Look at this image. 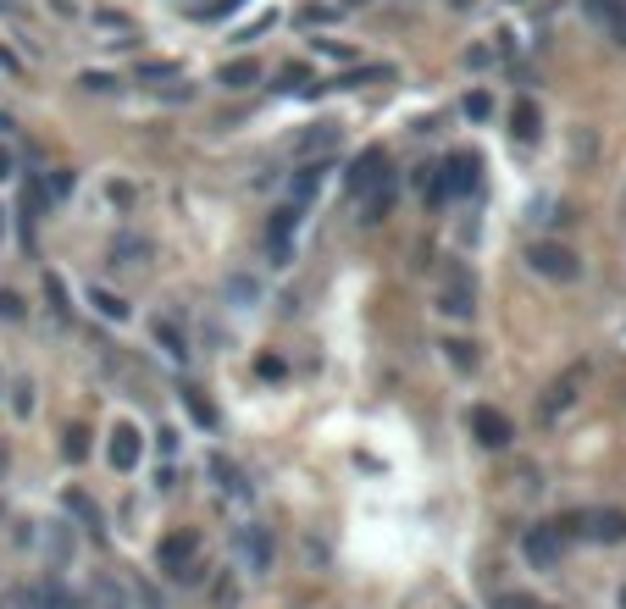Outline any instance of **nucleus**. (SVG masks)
<instances>
[{
  "label": "nucleus",
  "instance_id": "nucleus-1",
  "mask_svg": "<svg viewBox=\"0 0 626 609\" xmlns=\"http://www.w3.org/2000/svg\"><path fill=\"white\" fill-rule=\"evenodd\" d=\"M477 167H482L477 150H455V156H444V161L433 167L438 178H433V189H427V205L438 211L444 200H460V194H471V189H477Z\"/></svg>",
  "mask_w": 626,
  "mask_h": 609
},
{
  "label": "nucleus",
  "instance_id": "nucleus-2",
  "mask_svg": "<svg viewBox=\"0 0 626 609\" xmlns=\"http://www.w3.org/2000/svg\"><path fill=\"white\" fill-rule=\"evenodd\" d=\"M527 266H532L538 277H549V283H577V277H582V255L571 250V244H554V239L532 244V250H527Z\"/></svg>",
  "mask_w": 626,
  "mask_h": 609
},
{
  "label": "nucleus",
  "instance_id": "nucleus-3",
  "mask_svg": "<svg viewBox=\"0 0 626 609\" xmlns=\"http://www.w3.org/2000/svg\"><path fill=\"white\" fill-rule=\"evenodd\" d=\"M438 311L455 316V322H471V316H477V283H471L466 266H449L444 294H438Z\"/></svg>",
  "mask_w": 626,
  "mask_h": 609
},
{
  "label": "nucleus",
  "instance_id": "nucleus-4",
  "mask_svg": "<svg viewBox=\"0 0 626 609\" xmlns=\"http://www.w3.org/2000/svg\"><path fill=\"white\" fill-rule=\"evenodd\" d=\"M521 554H527L538 571H554V565H560V554H566V532H560V521L532 526L527 538H521Z\"/></svg>",
  "mask_w": 626,
  "mask_h": 609
},
{
  "label": "nucleus",
  "instance_id": "nucleus-5",
  "mask_svg": "<svg viewBox=\"0 0 626 609\" xmlns=\"http://www.w3.org/2000/svg\"><path fill=\"white\" fill-rule=\"evenodd\" d=\"M582 377H588V366H566V371H560V377L549 383V394H543L538 416H543V421L566 416V410H571V399H577V388H582Z\"/></svg>",
  "mask_w": 626,
  "mask_h": 609
},
{
  "label": "nucleus",
  "instance_id": "nucleus-6",
  "mask_svg": "<svg viewBox=\"0 0 626 609\" xmlns=\"http://www.w3.org/2000/svg\"><path fill=\"white\" fill-rule=\"evenodd\" d=\"M294 227H300V205H277L272 222H266V250H272L277 266H289V239Z\"/></svg>",
  "mask_w": 626,
  "mask_h": 609
},
{
  "label": "nucleus",
  "instance_id": "nucleus-7",
  "mask_svg": "<svg viewBox=\"0 0 626 609\" xmlns=\"http://www.w3.org/2000/svg\"><path fill=\"white\" fill-rule=\"evenodd\" d=\"M471 432H477L482 449H510V438H516V432H510V421L499 416V410H488V405L471 410Z\"/></svg>",
  "mask_w": 626,
  "mask_h": 609
},
{
  "label": "nucleus",
  "instance_id": "nucleus-8",
  "mask_svg": "<svg viewBox=\"0 0 626 609\" xmlns=\"http://www.w3.org/2000/svg\"><path fill=\"white\" fill-rule=\"evenodd\" d=\"M383 178H388V150H377V144H372V150H366V156L350 167V194L361 200V194H372Z\"/></svg>",
  "mask_w": 626,
  "mask_h": 609
},
{
  "label": "nucleus",
  "instance_id": "nucleus-9",
  "mask_svg": "<svg viewBox=\"0 0 626 609\" xmlns=\"http://www.w3.org/2000/svg\"><path fill=\"white\" fill-rule=\"evenodd\" d=\"M194 554H200V538H194V532H172V538H161V571L167 576H183V565L194 560Z\"/></svg>",
  "mask_w": 626,
  "mask_h": 609
},
{
  "label": "nucleus",
  "instance_id": "nucleus-10",
  "mask_svg": "<svg viewBox=\"0 0 626 609\" xmlns=\"http://www.w3.org/2000/svg\"><path fill=\"white\" fill-rule=\"evenodd\" d=\"M394 200H399V183H394V172H388V178L377 183L372 194H361V222H366V227L388 222V216H394Z\"/></svg>",
  "mask_w": 626,
  "mask_h": 609
},
{
  "label": "nucleus",
  "instance_id": "nucleus-11",
  "mask_svg": "<svg viewBox=\"0 0 626 609\" xmlns=\"http://www.w3.org/2000/svg\"><path fill=\"white\" fill-rule=\"evenodd\" d=\"M582 12H588L615 45H626V0H582Z\"/></svg>",
  "mask_w": 626,
  "mask_h": 609
},
{
  "label": "nucleus",
  "instance_id": "nucleus-12",
  "mask_svg": "<svg viewBox=\"0 0 626 609\" xmlns=\"http://www.w3.org/2000/svg\"><path fill=\"white\" fill-rule=\"evenodd\" d=\"M217 84H222V89H233V95H244V89H255V84H261V61H250V56H239V61H222Z\"/></svg>",
  "mask_w": 626,
  "mask_h": 609
},
{
  "label": "nucleus",
  "instance_id": "nucleus-13",
  "mask_svg": "<svg viewBox=\"0 0 626 609\" xmlns=\"http://www.w3.org/2000/svg\"><path fill=\"white\" fill-rule=\"evenodd\" d=\"M510 133H516L521 144H538V139H543V111L532 106L527 95H521L516 106H510Z\"/></svg>",
  "mask_w": 626,
  "mask_h": 609
},
{
  "label": "nucleus",
  "instance_id": "nucleus-14",
  "mask_svg": "<svg viewBox=\"0 0 626 609\" xmlns=\"http://www.w3.org/2000/svg\"><path fill=\"white\" fill-rule=\"evenodd\" d=\"M139 454H145V443H139V432L122 421V427L111 432V466H117V471H133V466H139Z\"/></svg>",
  "mask_w": 626,
  "mask_h": 609
},
{
  "label": "nucleus",
  "instance_id": "nucleus-15",
  "mask_svg": "<svg viewBox=\"0 0 626 609\" xmlns=\"http://www.w3.org/2000/svg\"><path fill=\"white\" fill-rule=\"evenodd\" d=\"M588 532H593V543H626V510H593Z\"/></svg>",
  "mask_w": 626,
  "mask_h": 609
},
{
  "label": "nucleus",
  "instance_id": "nucleus-16",
  "mask_svg": "<svg viewBox=\"0 0 626 609\" xmlns=\"http://www.w3.org/2000/svg\"><path fill=\"white\" fill-rule=\"evenodd\" d=\"M89 305H95L106 322H128V299H117L111 288H89Z\"/></svg>",
  "mask_w": 626,
  "mask_h": 609
},
{
  "label": "nucleus",
  "instance_id": "nucleus-17",
  "mask_svg": "<svg viewBox=\"0 0 626 609\" xmlns=\"http://www.w3.org/2000/svg\"><path fill=\"white\" fill-rule=\"evenodd\" d=\"M322 178H327L322 161H316V167H300L294 172V200H316V194H322Z\"/></svg>",
  "mask_w": 626,
  "mask_h": 609
},
{
  "label": "nucleus",
  "instance_id": "nucleus-18",
  "mask_svg": "<svg viewBox=\"0 0 626 609\" xmlns=\"http://www.w3.org/2000/svg\"><path fill=\"white\" fill-rule=\"evenodd\" d=\"M150 333H156V344H161V349H167V355H178V360H183V355H189V338H183V333H178V327H172V322H167V316H161V322H150Z\"/></svg>",
  "mask_w": 626,
  "mask_h": 609
},
{
  "label": "nucleus",
  "instance_id": "nucleus-19",
  "mask_svg": "<svg viewBox=\"0 0 626 609\" xmlns=\"http://www.w3.org/2000/svg\"><path fill=\"white\" fill-rule=\"evenodd\" d=\"M444 355L455 360L460 371H477V344H471V338H444Z\"/></svg>",
  "mask_w": 626,
  "mask_h": 609
},
{
  "label": "nucleus",
  "instance_id": "nucleus-20",
  "mask_svg": "<svg viewBox=\"0 0 626 609\" xmlns=\"http://www.w3.org/2000/svg\"><path fill=\"white\" fill-rule=\"evenodd\" d=\"M388 78H394V67H355V72H344L338 84L355 89V84H388Z\"/></svg>",
  "mask_w": 626,
  "mask_h": 609
},
{
  "label": "nucleus",
  "instance_id": "nucleus-21",
  "mask_svg": "<svg viewBox=\"0 0 626 609\" xmlns=\"http://www.w3.org/2000/svg\"><path fill=\"white\" fill-rule=\"evenodd\" d=\"M139 84H161V78H178V61H139Z\"/></svg>",
  "mask_w": 626,
  "mask_h": 609
},
{
  "label": "nucleus",
  "instance_id": "nucleus-22",
  "mask_svg": "<svg viewBox=\"0 0 626 609\" xmlns=\"http://www.w3.org/2000/svg\"><path fill=\"white\" fill-rule=\"evenodd\" d=\"M183 405H189V416L200 421V427H217V410L200 399V388H183Z\"/></svg>",
  "mask_w": 626,
  "mask_h": 609
},
{
  "label": "nucleus",
  "instance_id": "nucleus-23",
  "mask_svg": "<svg viewBox=\"0 0 626 609\" xmlns=\"http://www.w3.org/2000/svg\"><path fill=\"white\" fill-rule=\"evenodd\" d=\"M23 316H28L23 294L17 288H0V322H23Z\"/></svg>",
  "mask_w": 626,
  "mask_h": 609
},
{
  "label": "nucleus",
  "instance_id": "nucleus-24",
  "mask_svg": "<svg viewBox=\"0 0 626 609\" xmlns=\"http://www.w3.org/2000/svg\"><path fill=\"white\" fill-rule=\"evenodd\" d=\"M244 543H250V560H255V565H272V543H266L261 526H250V532H244Z\"/></svg>",
  "mask_w": 626,
  "mask_h": 609
},
{
  "label": "nucleus",
  "instance_id": "nucleus-25",
  "mask_svg": "<svg viewBox=\"0 0 626 609\" xmlns=\"http://www.w3.org/2000/svg\"><path fill=\"white\" fill-rule=\"evenodd\" d=\"M78 84H84L89 95H111V89H117V78H111V72H84Z\"/></svg>",
  "mask_w": 626,
  "mask_h": 609
},
{
  "label": "nucleus",
  "instance_id": "nucleus-26",
  "mask_svg": "<svg viewBox=\"0 0 626 609\" xmlns=\"http://www.w3.org/2000/svg\"><path fill=\"white\" fill-rule=\"evenodd\" d=\"M45 299L56 305V316L67 322V288H61V277H45Z\"/></svg>",
  "mask_w": 626,
  "mask_h": 609
},
{
  "label": "nucleus",
  "instance_id": "nucleus-27",
  "mask_svg": "<svg viewBox=\"0 0 626 609\" xmlns=\"http://www.w3.org/2000/svg\"><path fill=\"white\" fill-rule=\"evenodd\" d=\"M466 117H471V122H482V117H494V100L482 95V89H477V95H466Z\"/></svg>",
  "mask_w": 626,
  "mask_h": 609
},
{
  "label": "nucleus",
  "instance_id": "nucleus-28",
  "mask_svg": "<svg viewBox=\"0 0 626 609\" xmlns=\"http://www.w3.org/2000/svg\"><path fill=\"white\" fill-rule=\"evenodd\" d=\"M311 50H322V56H333V61H350V56H355V50L338 45V39H311Z\"/></svg>",
  "mask_w": 626,
  "mask_h": 609
},
{
  "label": "nucleus",
  "instance_id": "nucleus-29",
  "mask_svg": "<svg viewBox=\"0 0 626 609\" xmlns=\"http://www.w3.org/2000/svg\"><path fill=\"white\" fill-rule=\"evenodd\" d=\"M333 17H338L333 6H305V12H300V23H305V28H316V23H333Z\"/></svg>",
  "mask_w": 626,
  "mask_h": 609
},
{
  "label": "nucleus",
  "instance_id": "nucleus-30",
  "mask_svg": "<svg viewBox=\"0 0 626 609\" xmlns=\"http://www.w3.org/2000/svg\"><path fill=\"white\" fill-rule=\"evenodd\" d=\"M338 139V128H322V133H305L300 139V150H327V144Z\"/></svg>",
  "mask_w": 626,
  "mask_h": 609
},
{
  "label": "nucleus",
  "instance_id": "nucleus-31",
  "mask_svg": "<svg viewBox=\"0 0 626 609\" xmlns=\"http://www.w3.org/2000/svg\"><path fill=\"white\" fill-rule=\"evenodd\" d=\"M488 61H494V50H488V45H471L466 50V67H488Z\"/></svg>",
  "mask_w": 626,
  "mask_h": 609
},
{
  "label": "nucleus",
  "instance_id": "nucleus-32",
  "mask_svg": "<svg viewBox=\"0 0 626 609\" xmlns=\"http://www.w3.org/2000/svg\"><path fill=\"white\" fill-rule=\"evenodd\" d=\"M255 371H261V377H283V360H277V355H261V360H255Z\"/></svg>",
  "mask_w": 626,
  "mask_h": 609
},
{
  "label": "nucleus",
  "instance_id": "nucleus-33",
  "mask_svg": "<svg viewBox=\"0 0 626 609\" xmlns=\"http://www.w3.org/2000/svg\"><path fill=\"white\" fill-rule=\"evenodd\" d=\"M28 410H34V388L17 383V416H28Z\"/></svg>",
  "mask_w": 626,
  "mask_h": 609
},
{
  "label": "nucleus",
  "instance_id": "nucleus-34",
  "mask_svg": "<svg viewBox=\"0 0 626 609\" xmlns=\"http://www.w3.org/2000/svg\"><path fill=\"white\" fill-rule=\"evenodd\" d=\"M228 288H233V299H255V283H250V277H233Z\"/></svg>",
  "mask_w": 626,
  "mask_h": 609
},
{
  "label": "nucleus",
  "instance_id": "nucleus-35",
  "mask_svg": "<svg viewBox=\"0 0 626 609\" xmlns=\"http://www.w3.org/2000/svg\"><path fill=\"white\" fill-rule=\"evenodd\" d=\"M95 23L100 28H128V17H122V12H95Z\"/></svg>",
  "mask_w": 626,
  "mask_h": 609
},
{
  "label": "nucleus",
  "instance_id": "nucleus-36",
  "mask_svg": "<svg viewBox=\"0 0 626 609\" xmlns=\"http://www.w3.org/2000/svg\"><path fill=\"white\" fill-rule=\"evenodd\" d=\"M67 454H73V460H84V432H78V427L67 432Z\"/></svg>",
  "mask_w": 626,
  "mask_h": 609
},
{
  "label": "nucleus",
  "instance_id": "nucleus-37",
  "mask_svg": "<svg viewBox=\"0 0 626 609\" xmlns=\"http://www.w3.org/2000/svg\"><path fill=\"white\" fill-rule=\"evenodd\" d=\"M12 178V150H6V144H0V183Z\"/></svg>",
  "mask_w": 626,
  "mask_h": 609
},
{
  "label": "nucleus",
  "instance_id": "nucleus-38",
  "mask_svg": "<svg viewBox=\"0 0 626 609\" xmlns=\"http://www.w3.org/2000/svg\"><path fill=\"white\" fill-rule=\"evenodd\" d=\"M510 609H543V604H527V598H510Z\"/></svg>",
  "mask_w": 626,
  "mask_h": 609
},
{
  "label": "nucleus",
  "instance_id": "nucleus-39",
  "mask_svg": "<svg viewBox=\"0 0 626 609\" xmlns=\"http://www.w3.org/2000/svg\"><path fill=\"white\" fill-rule=\"evenodd\" d=\"M449 6H455V12H466V6H471V0H449Z\"/></svg>",
  "mask_w": 626,
  "mask_h": 609
},
{
  "label": "nucleus",
  "instance_id": "nucleus-40",
  "mask_svg": "<svg viewBox=\"0 0 626 609\" xmlns=\"http://www.w3.org/2000/svg\"><path fill=\"white\" fill-rule=\"evenodd\" d=\"M0 133H12V117H0Z\"/></svg>",
  "mask_w": 626,
  "mask_h": 609
},
{
  "label": "nucleus",
  "instance_id": "nucleus-41",
  "mask_svg": "<svg viewBox=\"0 0 626 609\" xmlns=\"http://www.w3.org/2000/svg\"><path fill=\"white\" fill-rule=\"evenodd\" d=\"M338 6H366V0H338Z\"/></svg>",
  "mask_w": 626,
  "mask_h": 609
},
{
  "label": "nucleus",
  "instance_id": "nucleus-42",
  "mask_svg": "<svg viewBox=\"0 0 626 609\" xmlns=\"http://www.w3.org/2000/svg\"><path fill=\"white\" fill-rule=\"evenodd\" d=\"M621 609H626V593H621Z\"/></svg>",
  "mask_w": 626,
  "mask_h": 609
}]
</instances>
